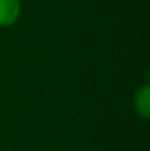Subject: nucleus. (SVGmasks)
Returning a JSON list of instances; mask_svg holds the SVG:
<instances>
[{
    "instance_id": "nucleus-1",
    "label": "nucleus",
    "mask_w": 150,
    "mask_h": 151,
    "mask_svg": "<svg viewBox=\"0 0 150 151\" xmlns=\"http://www.w3.org/2000/svg\"><path fill=\"white\" fill-rule=\"evenodd\" d=\"M21 10L19 0H0V27H9L16 22Z\"/></svg>"
},
{
    "instance_id": "nucleus-2",
    "label": "nucleus",
    "mask_w": 150,
    "mask_h": 151,
    "mask_svg": "<svg viewBox=\"0 0 150 151\" xmlns=\"http://www.w3.org/2000/svg\"><path fill=\"white\" fill-rule=\"evenodd\" d=\"M136 109L143 117H149L150 114V88L149 85H143L136 94Z\"/></svg>"
}]
</instances>
